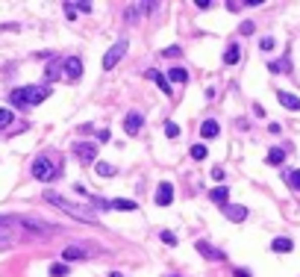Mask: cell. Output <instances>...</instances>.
Masks as SVG:
<instances>
[{
	"mask_svg": "<svg viewBox=\"0 0 300 277\" xmlns=\"http://www.w3.org/2000/svg\"><path fill=\"white\" fill-rule=\"evenodd\" d=\"M44 201H47V204H53V207H59L65 215H71L74 221H83V224H94V221H97V212H94V209L80 207V204H71L68 198L56 195V192H44Z\"/></svg>",
	"mask_w": 300,
	"mask_h": 277,
	"instance_id": "obj_1",
	"label": "cell"
},
{
	"mask_svg": "<svg viewBox=\"0 0 300 277\" xmlns=\"http://www.w3.org/2000/svg\"><path fill=\"white\" fill-rule=\"evenodd\" d=\"M47 95H50L47 86H24V88H15L9 95V101H12V106H35L41 101H47Z\"/></svg>",
	"mask_w": 300,
	"mask_h": 277,
	"instance_id": "obj_2",
	"label": "cell"
},
{
	"mask_svg": "<svg viewBox=\"0 0 300 277\" xmlns=\"http://www.w3.org/2000/svg\"><path fill=\"white\" fill-rule=\"evenodd\" d=\"M127 48H130V41H127V38H121V41H115V44H112V48L106 51V56H103V68H106V71H112V68H115L118 62L124 59V53H127Z\"/></svg>",
	"mask_w": 300,
	"mask_h": 277,
	"instance_id": "obj_3",
	"label": "cell"
},
{
	"mask_svg": "<svg viewBox=\"0 0 300 277\" xmlns=\"http://www.w3.org/2000/svg\"><path fill=\"white\" fill-rule=\"evenodd\" d=\"M33 177L41 180V183H47V180L56 177V165L50 162L47 156H38V159H33Z\"/></svg>",
	"mask_w": 300,
	"mask_h": 277,
	"instance_id": "obj_4",
	"label": "cell"
},
{
	"mask_svg": "<svg viewBox=\"0 0 300 277\" xmlns=\"http://www.w3.org/2000/svg\"><path fill=\"white\" fill-rule=\"evenodd\" d=\"M74 156H80L83 162H97V148L91 142H74Z\"/></svg>",
	"mask_w": 300,
	"mask_h": 277,
	"instance_id": "obj_5",
	"label": "cell"
},
{
	"mask_svg": "<svg viewBox=\"0 0 300 277\" xmlns=\"http://www.w3.org/2000/svg\"><path fill=\"white\" fill-rule=\"evenodd\" d=\"M80 260H88V251H85L83 245H68L65 251H62V262H80Z\"/></svg>",
	"mask_w": 300,
	"mask_h": 277,
	"instance_id": "obj_6",
	"label": "cell"
},
{
	"mask_svg": "<svg viewBox=\"0 0 300 277\" xmlns=\"http://www.w3.org/2000/svg\"><path fill=\"white\" fill-rule=\"evenodd\" d=\"M141 127H144V115H141V112H130V115L124 118V130H127V136H135Z\"/></svg>",
	"mask_w": 300,
	"mask_h": 277,
	"instance_id": "obj_7",
	"label": "cell"
},
{
	"mask_svg": "<svg viewBox=\"0 0 300 277\" xmlns=\"http://www.w3.org/2000/svg\"><path fill=\"white\" fill-rule=\"evenodd\" d=\"M65 74H68V80H80V74H83V59H80V56L65 59Z\"/></svg>",
	"mask_w": 300,
	"mask_h": 277,
	"instance_id": "obj_8",
	"label": "cell"
},
{
	"mask_svg": "<svg viewBox=\"0 0 300 277\" xmlns=\"http://www.w3.org/2000/svg\"><path fill=\"white\" fill-rule=\"evenodd\" d=\"M174 201V186L171 183H159V189H156V204L159 207H168Z\"/></svg>",
	"mask_w": 300,
	"mask_h": 277,
	"instance_id": "obj_9",
	"label": "cell"
},
{
	"mask_svg": "<svg viewBox=\"0 0 300 277\" xmlns=\"http://www.w3.org/2000/svg\"><path fill=\"white\" fill-rule=\"evenodd\" d=\"M224 215H227L230 221H244V218H247V207H241V204H227V207H224Z\"/></svg>",
	"mask_w": 300,
	"mask_h": 277,
	"instance_id": "obj_10",
	"label": "cell"
},
{
	"mask_svg": "<svg viewBox=\"0 0 300 277\" xmlns=\"http://www.w3.org/2000/svg\"><path fill=\"white\" fill-rule=\"evenodd\" d=\"M144 74H147L150 80H153L156 86H159V88H162V91H165L168 98L174 95V91H171V83H168V77H165V74H159V71H156V68H147V71H144Z\"/></svg>",
	"mask_w": 300,
	"mask_h": 277,
	"instance_id": "obj_11",
	"label": "cell"
},
{
	"mask_svg": "<svg viewBox=\"0 0 300 277\" xmlns=\"http://www.w3.org/2000/svg\"><path fill=\"white\" fill-rule=\"evenodd\" d=\"M277 101H280L285 109H291V112H300V98H294L291 91H277Z\"/></svg>",
	"mask_w": 300,
	"mask_h": 277,
	"instance_id": "obj_12",
	"label": "cell"
},
{
	"mask_svg": "<svg viewBox=\"0 0 300 277\" xmlns=\"http://www.w3.org/2000/svg\"><path fill=\"white\" fill-rule=\"evenodd\" d=\"M197 251L203 254V257H206V260H215V262H218V260H224V254H221L218 248H212L209 242H203V239L197 242Z\"/></svg>",
	"mask_w": 300,
	"mask_h": 277,
	"instance_id": "obj_13",
	"label": "cell"
},
{
	"mask_svg": "<svg viewBox=\"0 0 300 277\" xmlns=\"http://www.w3.org/2000/svg\"><path fill=\"white\" fill-rule=\"evenodd\" d=\"M218 133H221V127H218V121H212V118L200 124V136H203V138H215Z\"/></svg>",
	"mask_w": 300,
	"mask_h": 277,
	"instance_id": "obj_14",
	"label": "cell"
},
{
	"mask_svg": "<svg viewBox=\"0 0 300 277\" xmlns=\"http://www.w3.org/2000/svg\"><path fill=\"white\" fill-rule=\"evenodd\" d=\"M291 248H294V242H291V239H285V236H280V239H274V242H271V251H274V254H288Z\"/></svg>",
	"mask_w": 300,
	"mask_h": 277,
	"instance_id": "obj_15",
	"label": "cell"
},
{
	"mask_svg": "<svg viewBox=\"0 0 300 277\" xmlns=\"http://www.w3.org/2000/svg\"><path fill=\"white\" fill-rule=\"evenodd\" d=\"M288 65H291V59H288V53H285L280 62H268V71H271V74H285V71H291Z\"/></svg>",
	"mask_w": 300,
	"mask_h": 277,
	"instance_id": "obj_16",
	"label": "cell"
},
{
	"mask_svg": "<svg viewBox=\"0 0 300 277\" xmlns=\"http://www.w3.org/2000/svg\"><path fill=\"white\" fill-rule=\"evenodd\" d=\"M112 209H118V212H133V209H138V204H135V201H127V198H115V201H112Z\"/></svg>",
	"mask_w": 300,
	"mask_h": 277,
	"instance_id": "obj_17",
	"label": "cell"
},
{
	"mask_svg": "<svg viewBox=\"0 0 300 277\" xmlns=\"http://www.w3.org/2000/svg\"><path fill=\"white\" fill-rule=\"evenodd\" d=\"M227 195H230V186H218V189L209 192V198H212L215 204H224V207H227Z\"/></svg>",
	"mask_w": 300,
	"mask_h": 277,
	"instance_id": "obj_18",
	"label": "cell"
},
{
	"mask_svg": "<svg viewBox=\"0 0 300 277\" xmlns=\"http://www.w3.org/2000/svg\"><path fill=\"white\" fill-rule=\"evenodd\" d=\"M238 56H241L238 44H230V48L224 51V65H235V62H238Z\"/></svg>",
	"mask_w": 300,
	"mask_h": 277,
	"instance_id": "obj_19",
	"label": "cell"
},
{
	"mask_svg": "<svg viewBox=\"0 0 300 277\" xmlns=\"http://www.w3.org/2000/svg\"><path fill=\"white\" fill-rule=\"evenodd\" d=\"M283 159H285L283 148H271V151H268V165H283Z\"/></svg>",
	"mask_w": 300,
	"mask_h": 277,
	"instance_id": "obj_20",
	"label": "cell"
},
{
	"mask_svg": "<svg viewBox=\"0 0 300 277\" xmlns=\"http://www.w3.org/2000/svg\"><path fill=\"white\" fill-rule=\"evenodd\" d=\"M168 80H174V83H188V71L180 65V68H171L168 71Z\"/></svg>",
	"mask_w": 300,
	"mask_h": 277,
	"instance_id": "obj_21",
	"label": "cell"
},
{
	"mask_svg": "<svg viewBox=\"0 0 300 277\" xmlns=\"http://www.w3.org/2000/svg\"><path fill=\"white\" fill-rule=\"evenodd\" d=\"M62 68H65V62H59V59H56V62H50V65H47V80H56V77L62 74Z\"/></svg>",
	"mask_w": 300,
	"mask_h": 277,
	"instance_id": "obj_22",
	"label": "cell"
},
{
	"mask_svg": "<svg viewBox=\"0 0 300 277\" xmlns=\"http://www.w3.org/2000/svg\"><path fill=\"white\" fill-rule=\"evenodd\" d=\"M94 171H97L100 177H112V174H115V165H109V162H94Z\"/></svg>",
	"mask_w": 300,
	"mask_h": 277,
	"instance_id": "obj_23",
	"label": "cell"
},
{
	"mask_svg": "<svg viewBox=\"0 0 300 277\" xmlns=\"http://www.w3.org/2000/svg\"><path fill=\"white\" fill-rule=\"evenodd\" d=\"M12 121H15V112L12 109H0V130H6Z\"/></svg>",
	"mask_w": 300,
	"mask_h": 277,
	"instance_id": "obj_24",
	"label": "cell"
},
{
	"mask_svg": "<svg viewBox=\"0 0 300 277\" xmlns=\"http://www.w3.org/2000/svg\"><path fill=\"white\" fill-rule=\"evenodd\" d=\"M285 180H288V186H291L294 192H300V168L288 171V174H285Z\"/></svg>",
	"mask_w": 300,
	"mask_h": 277,
	"instance_id": "obj_25",
	"label": "cell"
},
{
	"mask_svg": "<svg viewBox=\"0 0 300 277\" xmlns=\"http://www.w3.org/2000/svg\"><path fill=\"white\" fill-rule=\"evenodd\" d=\"M65 274H68L65 262H53V265H50V277H65Z\"/></svg>",
	"mask_w": 300,
	"mask_h": 277,
	"instance_id": "obj_26",
	"label": "cell"
},
{
	"mask_svg": "<svg viewBox=\"0 0 300 277\" xmlns=\"http://www.w3.org/2000/svg\"><path fill=\"white\" fill-rule=\"evenodd\" d=\"M165 136H168V138H177V136H180V127H177L174 121H168V124H165Z\"/></svg>",
	"mask_w": 300,
	"mask_h": 277,
	"instance_id": "obj_27",
	"label": "cell"
},
{
	"mask_svg": "<svg viewBox=\"0 0 300 277\" xmlns=\"http://www.w3.org/2000/svg\"><path fill=\"white\" fill-rule=\"evenodd\" d=\"M191 159H206V145H194L191 148Z\"/></svg>",
	"mask_w": 300,
	"mask_h": 277,
	"instance_id": "obj_28",
	"label": "cell"
},
{
	"mask_svg": "<svg viewBox=\"0 0 300 277\" xmlns=\"http://www.w3.org/2000/svg\"><path fill=\"white\" fill-rule=\"evenodd\" d=\"M159 239H162L165 245H177V236H174L171 230H162V233H159Z\"/></svg>",
	"mask_w": 300,
	"mask_h": 277,
	"instance_id": "obj_29",
	"label": "cell"
},
{
	"mask_svg": "<svg viewBox=\"0 0 300 277\" xmlns=\"http://www.w3.org/2000/svg\"><path fill=\"white\" fill-rule=\"evenodd\" d=\"M180 53H183V48H180V44H174V48H165V51H162V56L174 59V56H180Z\"/></svg>",
	"mask_w": 300,
	"mask_h": 277,
	"instance_id": "obj_30",
	"label": "cell"
},
{
	"mask_svg": "<svg viewBox=\"0 0 300 277\" xmlns=\"http://www.w3.org/2000/svg\"><path fill=\"white\" fill-rule=\"evenodd\" d=\"M9 248H12V239H9V236L0 230V251H9Z\"/></svg>",
	"mask_w": 300,
	"mask_h": 277,
	"instance_id": "obj_31",
	"label": "cell"
},
{
	"mask_svg": "<svg viewBox=\"0 0 300 277\" xmlns=\"http://www.w3.org/2000/svg\"><path fill=\"white\" fill-rule=\"evenodd\" d=\"M259 48H262V51H274L277 44H274V38H271V35H265V38L259 41Z\"/></svg>",
	"mask_w": 300,
	"mask_h": 277,
	"instance_id": "obj_32",
	"label": "cell"
},
{
	"mask_svg": "<svg viewBox=\"0 0 300 277\" xmlns=\"http://www.w3.org/2000/svg\"><path fill=\"white\" fill-rule=\"evenodd\" d=\"M65 15H68V21L77 18V6H74V3H65Z\"/></svg>",
	"mask_w": 300,
	"mask_h": 277,
	"instance_id": "obj_33",
	"label": "cell"
},
{
	"mask_svg": "<svg viewBox=\"0 0 300 277\" xmlns=\"http://www.w3.org/2000/svg\"><path fill=\"white\" fill-rule=\"evenodd\" d=\"M253 33V24H250V21H244V24H241V35H250Z\"/></svg>",
	"mask_w": 300,
	"mask_h": 277,
	"instance_id": "obj_34",
	"label": "cell"
},
{
	"mask_svg": "<svg viewBox=\"0 0 300 277\" xmlns=\"http://www.w3.org/2000/svg\"><path fill=\"white\" fill-rule=\"evenodd\" d=\"M109 138H112V133H109V130H100V133H97V142H109Z\"/></svg>",
	"mask_w": 300,
	"mask_h": 277,
	"instance_id": "obj_35",
	"label": "cell"
},
{
	"mask_svg": "<svg viewBox=\"0 0 300 277\" xmlns=\"http://www.w3.org/2000/svg\"><path fill=\"white\" fill-rule=\"evenodd\" d=\"M77 6V12H91V3H74Z\"/></svg>",
	"mask_w": 300,
	"mask_h": 277,
	"instance_id": "obj_36",
	"label": "cell"
},
{
	"mask_svg": "<svg viewBox=\"0 0 300 277\" xmlns=\"http://www.w3.org/2000/svg\"><path fill=\"white\" fill-rule=\"evenodd\" d=\"M241 6H244V3H238V0H233V3H227V9H230V12H238Z\"/></svg>",
	"mask_w": 300,
	"mask_h": 277,
	"instance_id": "obj_37",
	"label": "cell"
},
{
	"mask_svg": "<svg viewBox=\"0 0 300 277\" xmlns=\"http://www.w3.org/2000/svg\"><path fill=\"white\" fill-rule=\"evenodd\" d=\"M212 177H215V180H224V168H212Z\"/></svg>",
	"mask_w": 300,
	"mask_h": 277,
	"instance_id": "obj_38",
	"label": "cell"
},
{
	"mask_svg": "<svg viewBox=\"0 0 300 277\" xmlns=\"http://www.w3.org/2000/svg\"><path fill=\"white\" fill-rule=\"evenodd\" d=\"M233 274H235V277H250V274H247V271H244V268H235Z\"/></svg>",
	"mask_w": 300,
	"mask_h": 277,
	"instance_id": "obj_39",
	"label": "cell"
},
{
	"mask_svg": "<svg viewBox=\"0 0 300 277\" xmlns=\"http://www.w3.org/2000/svg\"><path fill=\"white\" fill-rule=\"evenodd\" d=\"M109 277H124V274H121V271H112V274H109Z\"/></svg>",
	"mask_w": 300,
	"mask_h": 277,
	"instance_id": "obj_40",
	"label": "cell"
}]
</instances>
